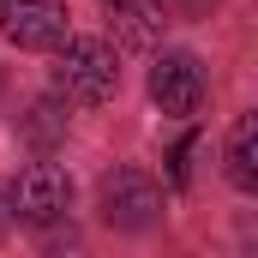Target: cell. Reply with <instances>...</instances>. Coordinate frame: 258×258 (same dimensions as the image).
Masks as SVG:
<instances>
[{"instance_id":"6da1fadb","label":"cell","mask_w":258,"mask_h":258,"mask_svg":"<svg viewBox=\"0 0 258 258\" xmlns=\"http://www.w3.org/2000/svg\"><path fill=\"white\" fill-rule=\"evenodd\" d=\"M114 84H120V60H114V48H108V42H96V36H72V42H60L54 90H60L66 102H78V108L108 102V96H114Z\"/></svg>"},{"instance_id":"7a4b0ae2","label":"cell","mask_w":258,"mask_h":258,"mask_svg":"<svg viewBox=\"0 0 258 258\" xmlns=\"http://www.w3.org/2000/svg\"><path fill=\"white\" fill-rule=\"evenodd\" d=\"M162 216V186L138 168H120L102 180V222L108 228H150Z\"/></svg>"},{"instance_id":"3957f363","label":"cell","mask_w":258,"mask_h":258,"mask_svg":"<svg viewBox=\"0 0 258 258\" xmlns=\"http://www.w3.org/2000/svg\"><path fill=\"white\" fill-rule=\"evenodd\" d=\"M66 204H72V180H66V168H54V162H30L18 174V186H12V216H24L36 228L60 222Z\"/></svg>"},{"instance_id":"277c9868","label":"cell","mask_w":258,"mask_h":258,"mask_svg":"<svg viewBox=\"0 0 258 258\" xmlns=\"http://www.w3.org/2000/svg\"><path fill=\"white\" fill-rule=\"evenodd\" d=\"M204 90H210V78H204V66L198 54H162V60L150 66V96H156V108L162 114H198L204 108Z\"/></svg>"},{"instance_id":"5b68a950","label":"cell","mask_w":258,"mask_h":258,"mask_svg":"<svg viewBox=\"0 0 258 258\" xmlns=\"http://www.w3.org/2000/svg\"><path fill=\"white\" fill-rule=\"evenodd\" d=\"M0 30L18 48H60L66 42V6L60 0H0Z\"/></svg>"},{"instance_id":"8992f818","label":"cell","mask_w":258,"mask_h":258,"mask_svg":"<svg viewBox=\"0 0 258 258\" xmlns=\"http://www.w3.org/2000/svg\"><path fill=\"white\" fill-rule=\"evenodd\" d=\"M228 180L240 192L258 186V114H240L234 132H228Z\"/></svg>"},{"instance_id":"52a82bcc","label":"cell","mask_w":258,"mask_h":258,"mask_svg":"<svg viewBox=\"0 0 258 258\" xmlns=\"http://www.w3.org/2000/svg\"><path fill=\"white\" fill-rule=\"evenodd\" d=\"M108 6H114V30H120V42L144 48V42L162 36V0H108Z\"/></svg>"},{"instance_id":"ba28073f","label":"cell","mask_w":258,"mask_h":258,"mask_svg":"<svg viewBox=\"0 0 258 258\" xmlns=\"http://www.w3.org/2000/svg\"><path fill=\"white\" fill-rule=\"evenodd\" d=\"M24 132H30V144H48V138H60V132H66V114L54 108V102H36L30 120H24Z\"/></svg>"},{"instance_id":"9c48e42d","label":"cell","mask_w":258,"mask_h":258,"mask_svg":"<svg viewBox=\"0 0 258 258\" xmlns=\"http://www.w3.org/2000/svg\"><path fill=\"white\" fill-rule=\"evenodd\" d=\"M192 150H198V138H180V144H174V180H180V186L192 180Z\"/></svg>"},{"instance_id":"30bf717a","label":"cell","mask_w":258,"mask_h":258,"mask_svg":"<svg viewBox=\"0 0 258 258\" xmlns=\"http://www.w3.org/2000/svg\"><path fill=\"white\" fill-rule=\"evenodd\" d=\"M6 222H12V186H0V234H6Z\"/></svg>"},{"instance_id":"8fae6325","label":"cell","mask_w":258,"mask_h":258,"mask_svg":"<svg viewBox=\"0 0 258 258\" xmlns=\"http://www.w3.org/2000/svg\"><path fill=\"white\" fill-rule=\"evenodd\" d=\"M180 6H186V12H204V6H210V0H180Z\"/></svg>"}]
</instances>
